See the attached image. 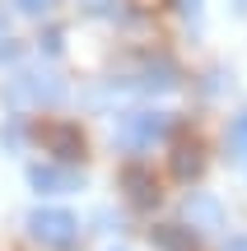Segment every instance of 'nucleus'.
Returning <instances> with one entry per match:
<instances>
[{
	"instance_id": "nucleus-7",
	"label": "nucleus",
	"mask_w": 247,
	"mask_h": 251,
	"mask_svg": "<svg viewBox=\"0 0 247 251\" xmlns=\"http://www.w3.org/2000/svg\"><path fill=\"white\" fill-rule=\"evenodd\" d=\"M149 242L159 251H196V233L182 224H159V228H149Z\"/></svg>"
},
{
	"instance_id": "nucleus-5",
	"label": "nucleus",
	"mask_w": 247,
	"mask_h": 251,
	"mask_svg": "<svg viewBox=\"0 0 247 251\" xmlns=\"http://www.w3.org/2000/svg\"><path fill=\"white\" fill-rule=\"evenodd\" d=\"M28 181H33L37 191H75L80 186V177H75L70 168H52V163H33V168H28Z\"/></svg>"
},
{
	"instance_id": "nucleus-4",
	"label": "nucleus",
	"mask_w": 247,
	"mask_h": 251,
	"mask_svg": "<svg viewBox=\"0 0 247 251\" xmlns=\"http://www.w3.org/2000/svg\"><path fill=\"white\" fill-rule=\"evenodd\" d=\"M42 140H47V149H52L56 158H65V163L84 153V135H80V126H70V121H52L42 130Z\"/></svg>"
},
{
	"instance_id": "nucleus-1",
	"label": "nucleus",
	"mask_w": 247,
	"mask_h": 251,
	"mask_svg": "<svg viewBox=\"0 0 247 251\" xmlns=\"http://www.w3.org/2000/svg\"><path fill=\"white\" fill-rule=\"evenodd\" d=\"M28 233L42 247H70L75 237H80V219H75L70 209H33V214H28Z\"/></svg>"
},
{
	"instance_id": "nucleus-8",
	"label": "nucleus",
	"mask_w": 247,
	"mask_h": 251,
	"mask_svg": "<svg viewBox=\"0 0 247 251\" xmlns=\"http://www.w3.org/2000/svg\"><path fill=\"white\" fill-rule=\"evenodd\" d=\"M145 75H149L145 89H173V84H177V70H173L168 61H149V65H145Z\"/></svg>"
},
{
	"instance_id": "nucleus-2",
	"label": "nucleus",
	"mask_w": 247,
	"mask_h": 251,
	"mask_svg": "<svg viewBox=\"0 0 247 251\" xmlns=\"http://www.w3.org/2000/svg\"><path fill=\"white\" fill-rule=\"evenodd\" d=\"M117 135H121V144H131V149H149L154 140L168 135V117L164 112H131V117L117 126Z\"/></svg>"
},
{
	"instance_id": "nucleus-9",
	"label": "nucleus",
	"mask_w": 247,
	"mask_h": 251,
	"mask_svg": "<svg viewBox=\"0 0 247 251\" xmlns=\"http://www.w3.org/2000/svg\"><path fill=\"white\" fill-rule=\"evenodd\" d=\"M229 149H233V153H247V112L229 126Z\"/></svg>"
},
{
	"instance_id": "nucleus-3",
	"label": "nucleus",
	"mask_w": 247,
	"mask_h": 251,
	"mask_svg": "<svg viewBox=\"0 0 247 251\" xmlns=\"http://www.w3.org/2000/svg\"><path fill=\"white\" fill-rule=\"evenodd\" d=\"M121 191H126V200L136 209H154L159 196H164V191H159V177L145 163H126V168H121Z\"/></svg>"
},
{
	"instance_id": "nucleus-10",
	"label": "nucleus",
	"mask_w": 247,
	"mask_h": 251,
	"mask_svg": "<svg viewBox=\"0 0 247 251\" xmlns=\"http://www.w3.org/2000/svg\"><path fill=\"white\" fill-rule=\"evenodd\" d=\"M19 9H24V14H47V9H52V0H14Z\"/></svg>"
},
{
	"instance_id": "nucleus-12",
	"label": "nucleus",
	"mask_w": 247,
	"mask_h": 251,
	"mask_svg": "<svg viewBox=\"0 0 247 251\" xmlns=\"http://www.w3.org/2000/svg\"><path fill=\"white\" fill-rule=\"evenodd\" d=\"M229 251H247V242H233V247H229Z\"/></svg>"
},
{
	"instance_id": "nucleus-6",
	"label": "nucleus",
	"mask_w": 247,
	"mask_h": 251,
	"mask_svg": "<svg viewBox=\"0 0 247 251\" xmlns=\"http://www.w3.org/2000/svg\"><path fill=\"white\" fill-rule=\"evenodd\" d=\"M201 168H205L201 144H196V140H182V144L173 149V177H177V181H196V177H201Z\"/></svg>"
},
{
	"instance_id": "nucleus-11",
	"label": "nucleus",
	"mask_w": 247,
	"mask_h": 251,
	"mask_svg": "<svg viewBox=\"0 0 247 251\" xmlns=\"http://www.w3.org/2000/svg\"><path fill=\"white\" fill-rule=\"evenodd\" d=\"M177 5H182V9H196V5H201V0H177Z\"/></svg>"
}]
</instances>
